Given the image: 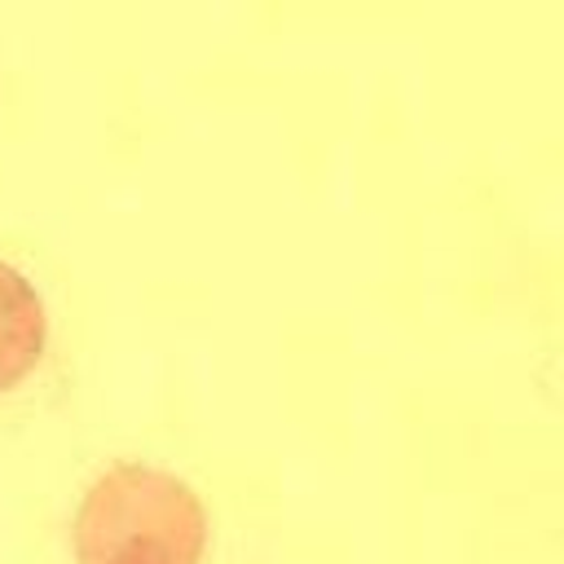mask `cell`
Wrapping results in <instances>:
<instances>
[{
	"label": "cell",
	"instance_id": "6da1fadb",
	"mask_svg": "<svg viewBox=\"0 0 564 564\" xmlns=\"http://www.w3.org/2000/svg\"><path fill=\"white\" fill-rule=\"evenodd\" d=\"M70 546L79 564H203L207 511L181 476L123 458L84 489Z\"/></svg>",
	"mask_w": 564,
	"mask_h": 564
},
{
	"label": "cell",
	"instance_id": "7a4b0ae2",
	"mask_svg": "<svg viewBox=\"0 0 564 564\" xmlns=\"http://www.w3.org/2000/svg\"><path fill=\"white\" fill-rule=\"evenodd\" d=\"M48 313L35 282L0 260V392L18 388L44 357Z\"/></svg>",
	"mask_w": 564,
	"mask_h": 564
}]
</instances>
